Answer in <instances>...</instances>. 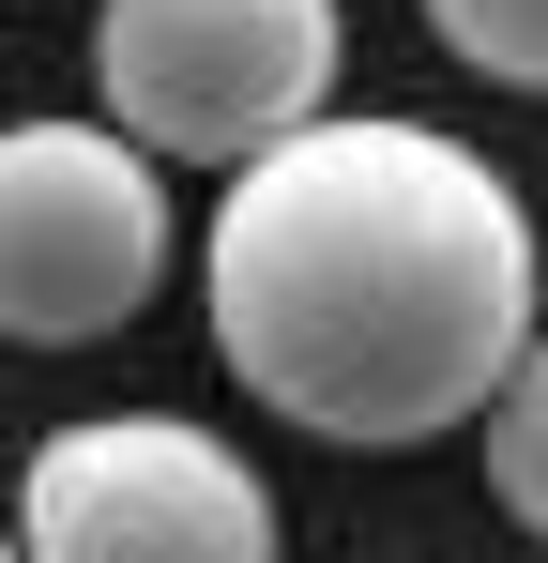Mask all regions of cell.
I'll return each mask as SVG.
<instances>
[{
    "mask_svg": "<svg viewBox=\"0 0 548 563\" xmlns=\"http://www.w3.org/2000/svg\"><path fill=\"white\" fill-rule=\"evenodd\" d=\"M198 289H213L229 380L274 427L351 457L487 427V396L548 335V244L518 184L396 107H320L274 153H244L213 198Z\"/></svg>",
    "mask_w": 548,
    "mask_h": 563,
    "instance_id": "obj_1",
    "label": "cell"
},
{
    "mask_svg": "<svg viewBox=\"0 0 548 563\" xmlns=\"http://www.w3.org/2000/svg\"><path fill=\"white\" fill-rule=\"evenodd\" d=\"M351 15L336 0H107L91 15V92L168 168H244L289 122L336 107Z\"/></svg>",
    "mask_w": 548,
    "mask_h": 563,
    "instance_id": "obj_2",
    "label": "cell"
},
{
    "mask_svg": "<svg viewBox=\"0 0 548 563\" xmlns=\"http://www.w3.org/2000/svg\"><path fill=\"white\" fill-rule=\"evenodd\" d=\"M0 563H31V549H15V533H0Z\"/></svg>",
    "mask_w": 548,
    "mask_h": 563,
    "instance_id": "obj_7",
    "label": "cell"
},
{
    "mask_svg": "<svg viewBox=\"0 0 548 563\" xmlns=\"http://www.w3.org/2000/svg\"><path fill=\"white\" fill-rule=\"evenodd\" d=\"M487 487H503L518 533H548V335L518 351V380L487 396Z\"/></svg>",
    "mask_w": 548,
    "mask_h": 563,
    "instance_id": "obj_5",
    "label": "cell"
},
{
    "mask_svg": "<svg viewBox=\"0 0 548 563\" xmlns=\"http://www.w3.org/2000/svg\"><path fill=\"white\" fill-rule=\"evenodd\" d=\"M168 289V153L122 122H0V335L91 351Z\"/></svg>",
    "mask_w": 548,
    "mask_h": 563,
    "instance_id": "obj_3",
    "label": "cell"
},
{
    "mask_svg": "<svg viewBox=\"0 0 548 563\" xmlns=\"http://www.w3.org/2000/svg\"><path fill=\"white\" fill-rule=\"evenodd\" d=\"M31 563H274V487L183 411H91L46 427L15 472Z\"/></svg>",
    "mask_w": 548,
    "mask_h": 563,
    "instance_id": "obj_4",
    "label": "cell"
},
{
    "mask_svg": "<svg viewBox=\"0 0 548 563\" xmlns=\"http://www.w3.org/2000/svg\"><path fill=\"white\" fill-rule=\"evenodd\" d=\"M427 31H442L472 77H503V92H548V0H427Z\"/></svg>",
    "mask_w": 548,
    "mask_h": 563,
    "instance_id": "obj_6",
    "label": "cell"
}]
</instances>
